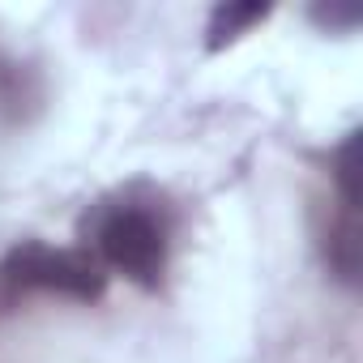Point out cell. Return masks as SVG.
<instances>
[{"label":"cell","instance_id":"cell-3","mask_svg":"<svg viewBox=\"0 0 363 363\" xmlns=\"http://www.w3.org/2000/svg\"><path fill=\"white\" fill-rule=\"evenodd\" d=\"M269 18V5H214L206 22V52H223Z\"/></svg>","mask_w":363,"mask_h":363},{"label":"cell","instance_id":"cell-2","mask_svg":"<svg viewBox=\"0 0 363 363\" xmlns=\"http://www.w3.org/2000/svg\"><path fill=\"white\" fill-rule=\"evenodd\" d=\"M107 269L77 244H43V240H22L0 257V295L22 299V295H56L73 303H94L107 295Z\"/></svg>","mask_w":363,"mask_h":363},{"label":"cell","instance_id":"cell-1","mask_svg":"<svg viewBox=\"0 0 363 363\" xmlns=\"http://www.w3.org/2000/svg\"><path fill=\"white\" fill-rule=\"evenodd\" d=\"M77 240L107 274H120L141 291H158L171 269L175 210L158 189L124 184L86 206L77 218Z\"/></svg>","mask_w":363,"mask_h":363}]
</instances>
